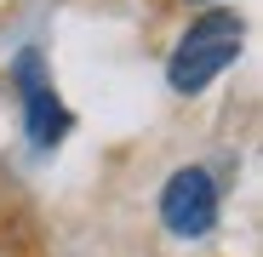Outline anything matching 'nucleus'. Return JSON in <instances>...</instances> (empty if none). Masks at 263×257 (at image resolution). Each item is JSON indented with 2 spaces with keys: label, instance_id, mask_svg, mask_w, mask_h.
I'll list each match as a JSON object with an SVG mask.
<instances>
[{
  "label": "nucleus",
  "instance_id": "1",
  "mask_svg": "<svg viewBox=\"0 0 263 257\" xmlns=\"http://www.w3.org/2000/svg\"><path fill=\"white\" fill-rule=\"evenodd\" d=\"M235 57H240V17L212 12V17H200L178 40V52L166 63V80H172V92H200V86L217 80Z\"/></svg>",
  "mask_w": 263,
  "mask_h": 257
},
{
  "label": "nucleus",
  "instance_id": "2",
  "mask_svg": "<svg viewBox=\"0 0 263 257\" xmlns=\"http://www.w3.org/2000/svg\"><path fill=\"white\" fill-rule=\"evenodd\" d=\"M160 218L172 234H206L217 223V189L200 166H183V171H172V183L160 189Z\"/></svg>",
  "mask_w": 263,
  "mask_h": 257
},
{
  "label": "nucleus",
  "instance_id": "3",
  "mask_svg": "<svg viewBox=\"0 0 263 257\" xmlns=\"http://www.w3.org/2000/svg\"><path fill=\"white\" fill-rule=\"evenodd\" d=\"M17 80H23V92H29V137L34 143H58V132L69 126V114L58 109V92L40 80V57L34 52L17 57Z\"/></svg>",
  "mask_w": 263,
  "mask_h": 257
}]
</instances>
